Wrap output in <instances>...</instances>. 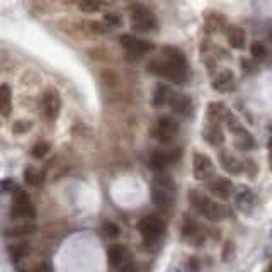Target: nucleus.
I'll return each mask as SVG.
<instances>
[{
  "instance_id": "obj_27",
  "label": "nucleus",
  "mask_w": 272,
  "mask_h": 272,
  "mask_svg": "<svg viewBox=\"0 0 272 272\" xmlns=\"http://www.w3.org/2000/svg\"><path fill=\"white\" fill-rule=\"evenodd\" d=\"M50 143H45V141H39L36 143V145L33 146V150H31V153H33L34 158H45L46 153L50 151Z\"/></svg>"
},
{
  "instance_id": "obj_10",
  "label": "nucleus",
  "mask_w": 272,
  "mask_h": 272,
  "mask_svg": "<svg viewBox=\"0 0 272 272\" xmlns=\"http://www.w3.org/2000/svg\"><path fill=\"white\" fill-rule=\"evenodd\" d=\"M207 189H209V193L216 196L218 199H228L231 196V193H233V184L225 177H219L211 182L209 186H207Z\"/></svg>"
},
{
  "instance_id": "obj_15",
  "label": "nucleus",
  "mask_w": 272,
  "mask_h": 272,
  "mask_svg": "<svg viewBox=\"0 0 272 272\" xmlns=\"http://www.w3.org/2000/svg\"><path fill=\"white\" fill-rule=\"evenodd\" d=\"M0 114L9 118L12 114V90L7 83L0 85Z\"/></svg>"
},
{
  "instance_id": "obj_26",
  "label": "nucleus",
  "mask_w": 272,
  "mask_h": 272,
  "mask_svg": "<svg viewBox=\"0 0 272 272\" xmlns=\"http://www.w3.org/2000/svg\"><path fill=\"white\" fill-rule=\"evenodd\" d=\"M9 252L14 261H21L22 257L29 254V249H27V243H17V245H10Z\"/></svg>"
},
{
  "instance_id": "obj_21",
  "label": "nucleus",
  "mask_w": 272,
  "mask_h": 272,
  "mask_svg": "<svg viewBox=\"0 0 272 272\" xmlns=\"http://www.w3.org/2000/svg\"><path fill=\"white\" fill-rule=\"evenodd\" d=\"M172 94H174V92H172L169 87L163 85V83H160V85L153 92V106L155 107H162V106H165V104H169Z\"/></svg>"
},
{
  "instance_id": "obj_17",
  "label": "nucleus",
  "mask_w": 272,
  "mask_h": 272,
  "mask_svg": "<svg viewBox=\"0 0 272 272\" xmlns=\"http://www.w3.org/2000/svg\"><path fill=\"white\" fill-rule=\"evenodd\" d=\"M245 41H247V36L242 27H238V26L228 27V43H230L231 48L242 50V48L245 46Z\"/></svg>"
},
{
  "instance_id": "obj_20",
  "label": "nucleus",
  "mask_w": 272,
  "mask_h": 272,
  "mask_svg": "<svg viewBox=\"0 0 272 272\" xmlns=\"http://www.w3.org/2000/svg\"><path fill=\"white\" fill-rule=\"evenodd\" d=\"M151 203L157 207H162V209H167L172 203V196L169 194L167 189H162V187H155L151 189Z\"/></svg>"
},
{
  "instance_id": "obj_2",
  "label": "nucleus",
  "mask_w": 272,
  "mask_h": 272,
  "mask_svg": "<svg viewBox=\"0 0 272 272\" xmlns=\"http://www.w3.org/2000/svg\"><path fill=\"white\" fill-rule=\"evenodd\" d=\"M138 230L143 242L148 243V245H153V243H157L158 240L162 238V235L165 233V221L157 214H148L145 218L139 219Z\"/></svg>"
},
{
  "instance_id": "obj_12",
  "label": "nucleus",
  "mask_w": 272,
  "mask_h": 272,
  "mask_svg": "<svg viewBox=\"0 0 272 272\" xmlns=\"http://www.w3.org/2000/svg\"><path fill=\"white\" fill-rule=\"evenodd\" d=\"M36 231V225L33 221H19L15 225L9 226L5 230L7 237H27V235H33Z\"/></svg>"
},
{
  "instance_id": "obj_14",
  "label": "nucleus",
  "mask_w": 272,
  "mask_h": 272,
  "mask_svg": "<svg viewBox=\"0 0 272 272\" xmlns=\"http://www.w3.org/2000/svg\"><path fill=\"white\" fill-rule=\"evenodd\" d=\"M170 107L179 114H187L193 107V102H191L189 95H182V94H172L170 97Z\"/></svg>"
},
{
  "instance_id": "obj_30",
  "label": "nucleus",
  "mask_w": 272,
  "mask_h": 272,
  "mask_svg": "<svg viewBox=\"0 0 272 272\" xmlns=\"http://www.w3.org/2000/svg\"><path fill=\"white\" fill-rule=\"evenodd\" d=\"M102 231H104V235H106V237L114 238V237H118V235H119V226L114 225V223H111V221H106L102 225Z\"/></svg>"
},
{
  "instance_id": "obj_19",
  "label": "nucleus",
  "mask_w": 272,
  "mask_h": 272,
  "mask_svg": "<svg viewBox=\"0 0 272 272\" xmlns=\"http://www.w3.org/2000/svg\"><path fill=\"white\" fill-rule=\"evenodd\" d=\"M77 5L85 14H94V12H99L111 5V0H78Z\"/></svg>"
},
{
  "instance_id": "obj_22",
  "label": "nucleus",
  "mask_w": 272,
  "mask_h": 272,
  "mask_svg": "<svg viewBox=\"0 0 272 272\" xmlns=\"http://www.w3.org/2000/svg\"><path fill=\"white\" fill-rule=\"evenodd\" d=\"M225 116H226V109L223 104L211 102L209 106H207V119H209L213 125H216L218 121H221V119H225Z\"/></svg>"
},
{
  "instance_id": "obj_24",
  "label": "nucleus",
  "mask_w": 272,
  "mask_h": 272,
  "mask_svg": "<svg viewBox=\"0 0 272 272\" xmlns=\"http://www.w3.org/2000/svg\"><path fill=\"white\" fill-rule=\"evenodd\" d=\"M235 135H237V141H235L237 148H240V150H252L254 148V139L243 128L235 131Z\"/></svg>"
},
{
  "instance_id": "obj_35",
  "label": "nucleus",
  "mask_w": 272,
  "mask_h": 272,
  "mask_svg": "<svg viewBox=\"0 0 272 272\" xmlns=\"http://www.w3.org/2000/svg\"><path fill=\"white\" fill-rule=\"evenodd\" d=\"M269 272H272V264H271V266H269Z\"/></svg>"
},
{
  "instance_id": "obj_32",
  "label": "nucleus",
  "mask_w": 272,
  "mask_h": 272,
  "mask_svg": "<svg viewBox=\"0 0 272 272\" xmlns=\"http://www.w3.org/2000/svg\"><path fill=\"white\" fill-rule=\"evenodd\" d=\"M15 186H14V181L12 179H3V181H0V193H7V191H14Z\"/></svg>"
},
{
  "instance_id": "obj_1",
  "label": "nucleus",
  "mask_w": 272,
  "mask_h": 272,
  "mask_svg": "<svg viewBox=\"0 0 272 272\" xmlns=\"http://www.w3.org/2000/svg\"><path fill=\"white\" fill-rule=\"evenodd\" d=\"M148 70L174 83H184L189 78V65L186 55L175 46H163L162 57L151 60L148 63Z\"/></svg>"
},
{
  "instance_id": "obj_5",
  "label": "nucleus",
  "mask_w": 272,
  "mask_h": 272,
  "mask_svg": "<svg viewBox=\"0 0 272 272\" xmlns=\"http://www.w3.org/2000/svg\"><path fill=\"white\" fill-rule=\"evenodd\" d=\"M191 203H193L196 209L206 219H209V221H219V219L225 216V211H223V207L219 206L218 203H214L213 199L209 198H204V196L194 193V191L191 193Z\"/></svg>"
},
{
  "instance_id": "obj_28",
  "label": "nucleus",
  "mask_w": 272,
  "mask_h": 272,
  "mask_svg": "<svg viewBox=\"0 0 272 272\" xmlns=\"http://www.w3.org/2000/svg\"><path fill=\"white\" fill-rule=\"evenodd\" d=\"M104 24H106L107 27H118V26H121V15L119 14H116V12H107V14H104Z\"/></svg>"
},
{
  "instance_id": "obj_8",
  "label": "nucleus",
  "mask_w": 272,
  "mask_h": 272,
  "mask_svg": "<svg viewBox=\"0 0 272 272\" xmlns=\"http://www.w3.org/2000/svg\"><path fill=\"white\" fill-rule=\"evenodd\" d=\"M177 131H179L177 121H174L172 118L163 116V118L158 119L157 126L153 128V138L158 139L160 143H169L175 138Z\"/></svg>"
},
{
  "instance_id": "obj_29",
  "label": "nucleus",
  "mask_w": 272,
  "mask_h": 272,
  "mask_svg": "<svg viewBox=\"0 0 272 272\" xmlns=\"http://www.w3.org/2000/svg\"><path fill=\"white\" fill-rule=\"evenodd\" d=\"M250 53H252V58L255 60H264L267 57V50L262 43H254V45L250 46Z\"/></svg>"
},
{
  "instance_id": "obj_18",
  "label": "nucleus",
  "mask_w": 272,
  "mask_h": 272,
  "mask_svg": "<svg viewBox=\"0 0 272 272\" xmlns=\"http://www.w3.org/2000/svg\"><path fill=\"white\" fill-rule=\"evenodd\" d=\"M204 139L211 146H221L223 141H225V135H223V131L216 125H211L204 130Z\"/></svg>"
},
{
  "instance_id": "obj_9",
  "label": "nucleus",
  "mask_w": 272,
  "mask_h": 272,
  "mask_svg": "<svg viewBox=\"0 0 272 272\" xmlns=\"http://www.w3.org/2000/svg\"><path fill=\"white\" fill-rule=\"evenodd\" d=\"M43 114L48 121H55L60 114V107H62V101H60V94L57 90H48L43 95Z\"/></svg>"
},
{
  "instance_id": "obj_3",
  "label": "nucleus",
  "mask_w": 272,
  "mask_h": 272,
  "mask_svg": "<svg viewBox=\"0 0 272 272\" xmlns=\"http://www.w3.org/2000/svg\"><path fill=\"white\" fill-rule=\"evenodd\" d=\"M130 17L135 29L141 31V33H151V31H155L158 27L155 14L146 5H143V3L130 5Z\"/></svg>"
},
{
  "instance_id": "obj_11",
  "label": "nucleus",
  "mask_w": 272,
  "mask_h": 272,
  "mask_svg": "<svg viewBox=\"0 0 272 272\" xmlns=\"http://www.w3.org/2000/svg\"><path fill=\"white\" fill-rule=\"evenodd\" d=\"M218 158H219V163H221V167L228 172V174L240 175L243 172V163L240 162L238 158H235L231 153H228V151H221Z\"/></svg>"
},
{
  "instance_id": "obj_16",
  "label": "nucleus",
  "mask_w": 272,
  "mask_h": 272,
  "mask_svg": "<svg viewBox=\"0 0 272 272\" xmlns=\"http://www.w3.org/2000/svg\"><path fill=\"white\" fill-rule=\"evenodd\" d=\"M233 85H235V77L230 70L221 71L213 82V87L218 92H230L231 89H233Z\"/></svg>"
},
{
  "instance_id": "obj_33",
  "label": "nucleus",
  "mask_w": 272,
  "mask_h": 272,
  "mask_svg": "<svg viewBox=\"0 0 272 272\" xmlns=\"http://www.w3.org/2000/svg\"><path fill=\"white\" fill-rule=\"evenodd\" d=\"M34 272H53V271H51V266H50V264H41V266L36 267Z\"/></svg>"
},
{
  "instance_id": "obj_13",
  "label": "nucleus",
  "mask_w": 272,
  "mask_h": 272,
  "mask_svg": "<svg viewBox=\"0 0 272 272\" xmlns=\"http://www.w3.org/2000/svg\"><path fill=\"white\" fill-rule=\"evenodd\" d=\"M107 261L113 269L121 267L126 261V249L123 245H111L107 250Z\"/></svg>"
},
{
  "instance_id": "obj_25",
  "label": "nucleus",
  "mask_w": 272,
  "mask_h": 272,
  "mask_svg": "<svg viewBox=\"0 0 272 272\" xmlns=\"http://www.w3.org/2000/svg\"><path fill=\"white\" fill-rule=\"evenodd\" d=\"M24 181L29 184V186L36 187V186H39V184H41V181H43V174H41L39 170L33 169V167H29V169L24 170Z\"/></svg>"
},
{
  "instance_id": "obj_34",
  "label": "nucleus",
  "mask_w": 272,
  "mask_h": 272,
  "mask_svg": "<svg viewBox=\"0 0 272 272\" xmlns=\"http://www.w3.org/2000/svg\"><path fill=\"white\" fill-rule=\"evenodd\" d=\"M271 153H269V163H271V170H272V150H269Z\"/></svg>"
},
{
  "instance_id": "obj_7",
  "label": "nucleus",
  "mask_w": 272,
  "mask_h": 272,
  "mask_svg": "<svg viewBox=\"0 0 272 272\" xmlns=\"http://www.w3.org/2000/svg\"><path fill=\"white\" fill-rule=\"evenodd\" d=\"M193 174L196 181L207 182L214 175V165L211 162L209 157H206L204 153L196 151L193 157Z\"/></svg>"
},
{
  "instance_id": "obj_31",
  "label": "nucleus",
  "mask_w": 272,
  "mask_h": 272,
  "mask_svg": "<svg viewBox=\"0 0 272 272\" xmlns=\"http://www.w3.org/2000/svg\"><path fill=\"white\" fill-rule=\"evenodd\" d=\"M31 126H33V125H31L29 121H17V123L14 125V133H17V135L26 133V131L29 130Z\"/></svg>"
},
{
  "instance_id": "obj_23",
  "label": "nucleus",
  "mask_w": 272,
  "mask_h": 272,
  "mask_svg": "<svg viewBox=\"0 0 272 272\" xmlns=\"http://www.w3.org/2000/svg\"><path fill=\"white\" fill-rule=\"evenodd\" d=\"M169 155L167 151H153L150 157V167L153 170H163L169 165Z\"/></svg>"
},
{
  "instance_id": "obj_4",
  "label": "nucleus",
  "mask_w": 272,
  "mask_h": 272,
  "mask_svg": "<svg viewBox=\"0 0 272 272\" xmlns=\"http://www.w3.org/2000/svg\"><path fill=\"white\" fill-rule=\"evenodd\" d=\"M12 193H14V196H12V209H10L12 218L14 219H34L36 209L26 191L15 187Z\"/></svg>"
},
{
  "instance_id": "obj_6",
  "label": "nucleus",
  "mask_w": 272,
  "mask_h": 272,
  "mask_svg": "<svg viewBox=\"0 0 272 272\" xmlns=\"http://www.w3.org/2000/svg\"><path fill=\"white\" fill-rule=\"evenodd\" d=\"M119 43L121 46L125 48V51L131 57H143V55H148L155 50V46L151 45L150 41L146 39H141V38H136L133 34H121L119 36Z\"/></svg>"
}]
</instances>
